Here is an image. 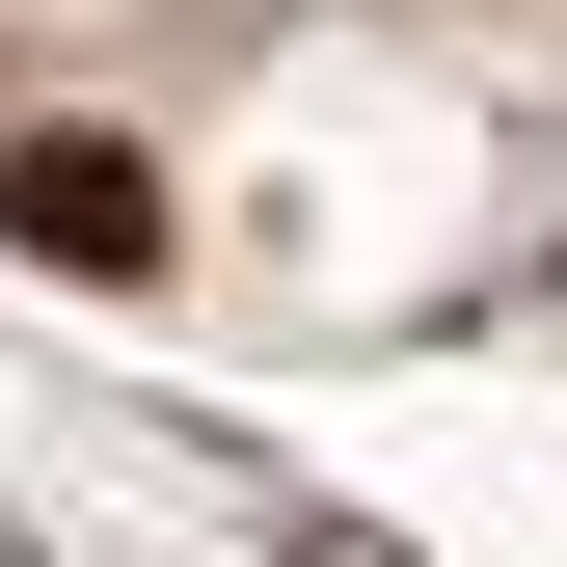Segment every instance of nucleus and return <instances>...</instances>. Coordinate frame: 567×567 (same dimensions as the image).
Instances as JSON below:
<instances>
[{
    "instance_id": "f257e3e1",
    "label": "nucleus",
    "mask_w": 567,
    "mask_h": 567,
    "mask_svg": "<svg viewBox=\"0 0 567 567\" xmlns=\"http://www.w3.org/2000/svg\"><path fill=\"white\" fill-rule=\"evenodd\" d=\"M0 244H54V270H135V244H163V189H135L109 135H28V163H0Z\"/></svg>"
}]
</instances>
